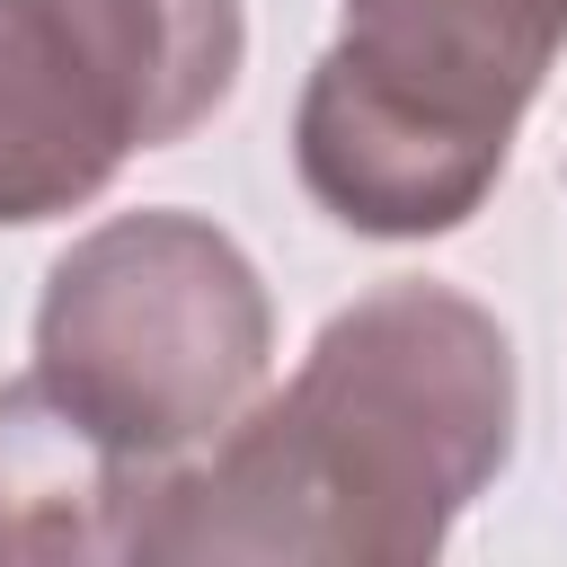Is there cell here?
Here are the masks:
<instances>
[{"label": "cell", "instance_id": "obj_3", "mask_svg": "<svg viewBox=\"0 0 567 567\" xmlns=\"http://www.w3.org/2000/svg\"><path fill=\"white\" fill-rule=\"evenodd\" d=\"M275 363V301L204 213H115L80 230L35 301V381L151 470L213 452Z\"/></svg>", "mask_w": 567, "mask_h": 567}, {"label": "cell", "instance_id": "obj_4", "mask_svg": "<svg viewBox=\"0 0 567 567\" xmlns=\"http://www.w3.org/2000/svg\"><path fill=\"white\" fill-rule=\"evenodd\" d=\"M239 62V0H0V221L80 213L133 151L186 142Z\"/></svg>", "mask_w": 567, "mask_h": 567}, {"label": "cell", "instance_id": "obj_2", "mask_svg": "<svg viewBox=\"0 0 567 567\" xmlns=\"http://www.w3.org/2000/svg\"><path fill=\"white\" fill-rule=\"evenodd\" d=\"M567 44V0H346L292 106L301 186L363 239L461 230Z\"/></svg>", "mask_w": 567, "mask_h": 567}, {"label": "cell", "instance_id": "obj_5", "mask_svg": "<svg viewBox=\"0 0 567 567\" xmlns=\"http://www.w3.org/2000/svg\"><path fill=\"white\" fill-rule=\"evenodd\" d=\"M168 470L106 443L35 372L0 381V558H142Z\"/></svg>", "mask_w": 567, "mask_h": 567}, {"label": "cell", "instance_id": "obj_1", "mask_svg": "<svg viewBox=\"0 0 567 567\" xmlns=\"http://www.w3.org/2000/svg\"><path fill=\"white\" fill-rule=\"evenodd\" d=\"M514 337L452 284L399 275L346 301L284 399L168 470L142 558L425 567L514 461Z\"/></svg>", "mask_w": 567, "mask_h": 567}]
</instances>
